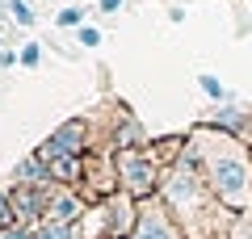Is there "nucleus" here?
Wrapping results in <instances>:
<instances>
[{"label":"nucleus","instance_id":"obj_9","mask_svg":"<svg viewBox=\"0 0 252 239\" xmlns=\"http://www.w3.org/2000/svg\"><path fill=\"white\" fill-rule=\"evenodd\" d=\"M9 13H13L17 21H21V26H30V21H34V13H30L26 4H21V0H13V4H9Z\"/></svg>","mask_w":252,"mask_h":239},{"label":"nucleus","instance_id":"obj_3","mask_svg":"<svg viewBox=\"0 0 252 239\" xmlns=\"http://www.w3.org/2000/svg\"><path fill=\"white\" fill-rule=\"evenodd\" d=\"M76 147H80V126H63V130L51 139L46 155H63V151H76Z\"/></svg>","mask_w":252,"mask_h":239},{"label":"nucleus","instance_id":"obj_5","mask_svg":"<svg viewBox=\"0 0 252 239\" xmlns=\"http://www.w3.org/2000/svg\"><path fill=\"white\" fill-rule=\"evenodd\" d=\"M202 89H206V92H210V97H215V101H227V89H223V84H219L215 76H202Z\"/></svg>","mask_w":252,"mask_h":239},{"label":"nucleus","instance_id":"obj_14","mask_svg":"<svg viewBox=\"0 0 252 239\" xmlns=\"http://www.w3.org/2000/svg\"><path fill=\"white\" fill-rule=\"evenodd\" d=\"M101 9H105V13H118V9H122V0H101Z\"/></svg>","mask_w":252,"mask_h":239},{"label":"nucleus","instance_id":"obj_6","mask_svg":"<svg viewBox=\"0 0 252 239\" xmlns=\"http://www.w3.org/2000/svg\"><path fill=\"white\" fill-rule=\"evenodd\" d=\"M38 239H72V235H67V227H63V222H51V227L38 231Z\"/></svg>","mask_w":252,"mask_h":239},{"label":"nucleus","instance_id":"obj_8","mask_svg":"<svg viewBox=\"0 0 252 239\" xmlns=\"http://www.w3.org/2000/svg\"><path fill=\"white\" fill-rule=\"evenodd\" d=\"M76 214V202L72 197H59V202H55V218H72Z\"/></svg>","mask_w":252,"mask_h":239},{"label":"nucleus","instance_id":"obj_12","mask_svg":"<svg viewBox=\"0 0 252 239\" xmlns=\"http://www.w3.org/2000/svg\"><path fill=\"white\" fill-rule=\"evenodd\" d=\"M80 42H84V46H97V42H101V34H97L93 26H84V30H80Z\"/></svg>","mask_w":252,"mask_h":239},{"label":"nucleus","instance_id":"obj_10","mask_svg":"<svg viewBox=\"0 0 252 239\" xmlns=\"http://www.w3.org/2000/svg\"><path fill=\"white\" fill-rule=\"evenodd\" d=\"M17 177H30V180H38V177H46V172L38 168V159H26V164L17 168Z\"/></svg>","mask_w":252,"mask_h":239},{"label":"nucleus","instance_id":"obj_1","mask_svg":"<svg viewBox=\"0 0 252 239\" xmlns=\"http://www.w3.org/2000/svg\"><path fill=\"white\" fill-rule=\"evenodd\" d=\"M210 172H215L219 193H223L231 206H244V193H248V164H244L240 155H223V159L210 164Z\"/></svg>","mask_w":252,"mask_h":239},{"label":"nucleus","instance_id":"obj_11","mask_svg":"<svg viewBox=\"0 0 252 239\" xmlns=\"http://www.w3.org/2000/svg\"><path fill=\"white\" fill-rule=\"evenodd\" d=\"M80 21H84L80 9H63V13H59V26H80Z\"/></svg>","mask_w":252,"mask_h":239},{"label":"nucleus","instance_id":"obj_13","mask_svg":"<svg viewBox=\"0 0 252 239\" xmlns=\"http://www.w3.org/2000/svg\"><path fill=\"white\" fill-rule=\"evenodd\" d=\"M13 63H17V55H13V51H0V67H13Z\"/></svg>","mask_w":252,"mask_h":239},{"label":"nucleus","instance_id":"obj_7","mask_svg":"<svg viewBox=\"0 0 252 239\" xmlns=\"http://www.w3.org/2000/svg\"><path fill=\"white\" fill-rule=\"evenodd\" d=\"M38 59H42V46H38V42H30L26 51H21V63H26V67H38Z\"/></svg>","mask_w":252,"mask_h":239},{"label":"nucleus","instance_id":"obj_4","mask_svg":"<svg viewBox=\"0 0 252 239\" xmlns=\"http://www.w3.org/2000/svg\"><path fill=\"white\" fill-rule=\"evenodd\" d=\"M135 239H177V235H172L168 222H152V227H139Z\"/></svg>","mask_w":252,"mask_h":239},{"label":"nucleus","instance_id":"obj_2","mask_svg":"<svg viewBox=\"0 0 252 239\" xmlns=\"http://www.w3.org/2000/svg\"><path fill=\"white\" fill-rule=\"evenodd\" d=\"M126 177H130V189H135V193H147L152 180H156V168L147 159H130V164H126Z\"/></svg>","mask_w":252,"mask_h":239}]
</instances>
